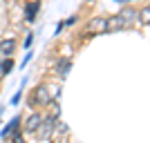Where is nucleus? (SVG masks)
<instances>
[{
    "label": "nucleus",
    "instance_id": "f257e3e1",
    "mask_svg": "<svg viewBox=\"0 0 150 143\" xmlns=\"http://www.w3.org/2000/svg\"><path fill=\"white\" fill-rule=\"evenodd\" d=\"M29 103H31V105H34V103H38V105H50V103H52V89L47 85L36 87V94L31 96Z\"/></svg>",
    "mask_w": 150,
    "mask_h": 143
},
{
    "label": "nucleus",
    "instance_id": "f3484780",
    "mask_svg": "<svg viewBox=\"0 0 150 143\" xmlns=\"http://www.w3.org/2000/svg\"><path fill=\"white\" fill-rule=\"evenodd\" d=\"M5 76V67H2V63H0V78Z\"/></svg>",
    "mask_w": 150,
    "mask_h": 143
},
{
    "label": "nucleus",
    "instance_id": "4468645a",
    "mask_svg": "<svg viewBox=\"0 0 150 143\" xmlns=\"http://www.w3.org/2000/svg\"><path fill=\"white\" fill-rule=\"evenodd\" d=\"M31 43H34V34H27V38H25V47H31Z\"/></svg>",
    "mask_w": 150,
    "mask_h": 143
},
{
    "label": "nucleus",
    "instance_id": "9d476101",
    "mask_svg": "<svg viewBox=\"0 0 150 143\" xmlns=\"http://www.w3.org/2000/svg\"><path fill=\"white\" fill-rule=\"evenodd\" d=\"M119 16L125 20V23H132V20H134V16H137V11H134V9H123Z\"/></svg>",
    "mask_w": 150,
    "mask_h": 143
},
{
    "label": "nucleus",
    "instance_id": "0eeeda50",
    "mask_svg": "<svg viewBox=\"0 0 150 143\" xmlns=\"http://www.w3.org/2000/svg\"><path fill=\"white\" fill-rule=\"evenodd\" d=\"M18 125H20V116H13L11 121H9V123L5 125V130L0 132V137H2V139H7L9 134H11V132H16V130H18Z\"/></svg>",
    "mask_w": 150,
    "mask_h": 143
},
{
    "label": "nucleus",
    "instance_id": "7ed1b4c3",
    "mask_svg": "<svg viewBox=\"0 0 150 143\" xmlns=\"http://www.w3.org/2000/svg\"><path fill=\"white\" fill-rule=\"evenodd\" d=\"M108 29V18H92L85 27V34H99V31H105Z\"/></svg>",
    "mask_w": 150,
    "mask_h": 143
},
{
    "label": "nucleus",
    "instance_id": "6e6552de",
    "mask_svg": "<svg viewBox=\"0 0 150 143\" xmlns=\"http://www.w3.org/2000/svg\"><path fill=\"white\" fill-rule=\"evenodd\" d=\"M40 123H43V116H40V114H31V116L27 118V123H25V130L27 132H36Z\"/></svg>",
    "mask_w": 150,
    "mask_h": 143
},
{
    "label": "nucleus",
    "instance_id": "20e7f679",
    "mask_svg": "<svg viewBox=\"0 0 150 143\" xmlns=\"http://www.w3.org/2000/svg\"><path fill=\"white\" fill-rule=\"evenodd\" d=\"M54 69H56V74H58V76H67V72L72 69V61H69L67 56L58 58L56 65H54Z\"/></svg>",
    "mask_w": 150,
    "mask_h": 143
},
{
    "label": "nucleus",
    "instance_id": "2eb2a0df",
    "mask_svg": "<svg viewBox=\"0 0 150 143\" xmlns=\"http://www.w3.org/2000/svg\"><path fill=\"white\" fill-rule=\"evenodd\" d=\"M74 23H76V16H69V18L65 20V23H63V25H67V27H69V25H74Z\"/></svg>",
    "mask_w": 150,
    "mask_h": 143
},
{
    "label": "nucleus",
    "instance_id": "f03ea898",
    "mask_svg": "<svg viewBox=\"0 0 150 143\" xmlns=\"http://www.w3.org/2000/svg\"><path fill=\"white\" fill-rule=\"evenodd\" d=\"M54 130H56V118H47V121H43V123H40V125H38V137H40V139H43V141H47V139H50L52 137V134H54Z\"/></svg>",
    "mask_w": 150,
    "mask_h": 143
},
{
    "label": "nucleus",
    "instance_id": "1a4fd4ad",
    "mask_svg": "<svg viewBox=\"0 0 150 143\" xmlns=\"http://www.w3.org/2000/svg\"><path fill=\"white\" fill-rule=\"evenodd\" d=\"M128 23H125L121 16H112V18L108 20V29H121V27H125Z\"/></svg>",
    "mask_w": 150,
    "mask_h": 143
},
{
    "label": "nucleus",
    "instance_id": "39448f33",
    "mask_svg": "<svg viewBox=\"0 0 150 143\" xmlns=\"http://www.w3.org/2000/svg\"><path fill=\"white\" fill-rule=\"evenodd\" d=\"M38 9H40V0H34V2H29V5L25 7V20L27 23H34Z\"/></svg>",
    "mask_w": 150,
    "mask_h": 143
},
{
    "label": "nucleus",
    "instance_id": "9b49d317",
    "mask_svg": "<svg viewBox=\"0 0 150 143\" xmlns=\"http://www.w3.org/2000/svg\"><path fill=\"white\" fill-rule=\"evenodd\" d=\"M11 143H25V141H23V134H20L18 130L13 132V137H11Z\"/></svg>",
    "mask_w": 150,
    "mask_h": 143
},
{
    "label": "nucleus",
    "instance_id": "f8f14e48",
    "mask_svg": "<svg viewBox=\"0 0 150 143\" xmlns=\"http://www.w3.org/2000/svg\"><path fill=\"white\" fill-rule=\"evenodd\" d=\"M148 16H150V9H148V7H144V11H141V20L148 23Z\"/></svg>",
    "mask_w": 150,
    "mask_h": 143
},
{
    "label": "nucleus",
    "instance_id": "ddd939ff",
    "mask_svg": "<svg viewBox=\"0 0 150 143\" xmlns=\"http://www.w3.org/2000/svg\"><path fill=\"white\" fill-rule=\"evenodd\" d=\"M20 96H23V92H16V94H13V99H11V105H18Z\"/></svg>",
    "mask_w": 150,
    "mask_h": 143
},
{
    "label": "nucleus",
    "instance_id": "dca6fc26",
    "mask_svg": "<svg viewBox=\"0 0 150 143\" xmlns=\"http://www.w3.org/2000/svg\"><path fill=\"white\" fill-rule=\"evenodd\" d=\"M114 2H119V5H128L130 0H114Z\"/></svg>",
    "mask_w": 150,
    "mask_h": 143
},
{
    "label": "nucleus",
    "instance_id": "423d86ee",
    "mask_svg": "<svg viewBox=\"0 0 150 143\" xmlns=\"http://www.w3.org/2000/svg\"><path fill=\"white\" fill-rule=\"evenodd\" d=\"M13 49H16V40L13 38H5V40H0V54L2 56H11L13 54Z\"/></svg>",
    "mask_w": 150,
    "mask_h": 143
}]
</instances>
